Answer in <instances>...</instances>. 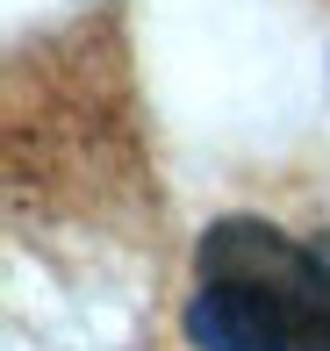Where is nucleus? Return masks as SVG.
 Instances as JSON below:
<instances>
[{
    "instance_id": "nucleus-1",
    "label": "nucleus",
    "mask_w": 330,
    "mask_h": 351,
    "mask_svg": "<svg viewBox=\"0 0 330 351\" xmlns=\"http://www.w3.org/2000/svg\"><path fill=\"white\" fill-rule=\"evenodd\" d=\"M187 337L201 351H330V265L273 222H215L201 237Z\"/></svg>"
}]
</instances>
